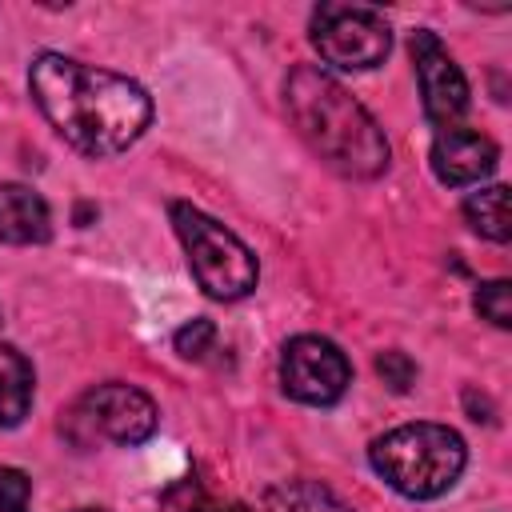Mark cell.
Here are the masks:
<instances>
[{
    "label": "cell",
    "mask_w": 512,
    "mask_h": 512,
    "mask_svg": "<svg viewBox=\"0 0 512 512\" xmlns=\"http://www.w3.org/2000/svg\"><path fill=\"white\" fill-rule=\"evenodd\" d=\"M28 88L64 144L96 160L136 144L152 120V100L136 80L60 52H40L32 60Z\"/></svg>",
    "instance_id": "1"
},
{
    "label": "cell",
    "mask_w": 512,
    "mask_h": 512,
    "mask_svg": "<svg viewBox=\"0 0 512 512\" xmlns=\"http://www.w3.org/2000/svg\"><path fill=\"white\" fill-rule=\"evenodd\" d=\"M284 100H288V116L300 128V136L308 140V148L340 176L372 180L388 168V140H384L380 124L324 68H312V64L292 68V76L284 84Z\"/></svg>",
    "instance_id": "2"
},
{
    "label": "cell",
    "mask_w": 512,
    "mask_h": 512,
    "mask_svg": "<svg viewBox=\"0 0 512 512\" xmlns=\"http://www.w3.org/2000/svg\"><path fill=\"white\" fill-rule=\"evenodd\" d=\"M368 460L376 476L408 500H432L448 492L464 472V440L448 424H400L372 440Z\"/></svg>",
    "instance_id": "3"
},
{
    "label": "cell",
    "mask_w": 512,
    "mask_h": 512,
    "mask_svg": "<svg viewBox=\"0 0 512 512\" xmlns=\"http://www.w3.org/2000/svg\"><path fill=\"white\" fill-rule=\"evenodd\" d=\"M172 224L188 252V264L208 296L240 300L256 288V276H260L256 256L236 232H228L220 220H212L208 212H200L192 204H172Z\"/></svg>",
    "instance_id": "4"
},
{
    "label": "cell",
    "mask_w": 512,
    "mask_h": 512,
    "mask_svg": "<svg viewBox=\"0 0 512 512\" xmlns=\"http://www.w3.org/2000/svg\"><path fill=\"white\" fill-rule=\"evenodd\" d=\"M308 32L320 60L348 72L376 68L392 48L388 20L368 4H320L308 20Z\"/></svg>",
    "instance_id": "5"
},
{
    "label": "cell",
    "mask_w": 512,
    "mask_h": 512,
    "mask_svg": "<svg viewBox=\"0 0 512 512\" xmlns=\"http://www.w3.org/2000/svg\"><path fill=\"white\" fill-rule=\"evenodd\" d=\"M280 384L300 404H336L352 384L348 356L324 336H296L280 356Z\"/></svg>",
    "instance_id": "6"
},
{
    "label": "cell",
    "mask_w": 512,
    "mask_h": 512,
    "mask_svg": "<svg viewBox=\"0 0 512 512\" xmlns=\"http://www.w3.org/2000/svg\"><path fill=\"white\" fill-rule=\"evenodd\" d=\"M412 60H416V80H420V96H424L428 120L440 132L456 128V120L468 112V80H464L460 64L448 56L440 36L428 32V28L412 32Z\"/></svg>",
    "instance_id": "7"
},
{
    "label": "cell",
    "mask_w": 512,
    "mask_h": 512,
    "mask_svg": "<svg viewBox=\"0 0 512 512\" xmlns=\"http://www.w3.org/2000/svg\"><path fill=\"white\" fill-rule=\"evenodd\" d=\"M80 416L88 420L92 432H100L112 444H144L156 432V404L148 392L132 384H100L80 400Z\"/></svg>",
    "instance_id": "8"
},
{
    "label": "cell",
    "mask_w": 512,
    "mask_h": 512,
    "mask_svg": "<svg viewBox=\"0 0 512 512\" xmlns=\"http://www.w3.org/2000/svg\"><path fill=\"white\" fill-rule=\"evenodd\" d=\"M500 152L488 136L472 132V128H444L432 140V172L440 184L448 188H464V184H480L484 176H492Z\"/></svg>",
    "instance_id": "9"
},
{
    "label": "cell",
    "mask_w": 512,
    "mask_h": 512,
    "mask_svg": "<svg viewBox=\"0 0 512 512\" xmlns=\"http://www.w3.org/2000/svg\"><path fill=\"white\" fill-rule=\"evenodd\" d=\"M52 236V212L28 184H0V240L44 244Z\"/></svg>",
    "instance_id": "10"
},
{
    "label": "cell",
    "mask_w": 512,
    "mask_h": 512,
    "mask_svg": "<svg viewBox=\"0 0 512 512\" xmlns=\"http://www.w3.org/2000/svg\"><path fill=\"white\" fill-rule=\"evenodd\" d=\"M32 408V364L12 348L0 344V424L12 428Z\"/></svg>",
    "instance_id": "11"
},
{
    "label": "cell",
    "mask_w": 512,
    "mask_h": 512,
    "mask_svg": "<svg viewBox=\"0 0 512 512\" xmlns=\"http://www.w3.org/2000/svg\"><path fill=\"white\" fill-rule=\"evenodd\" d=\"M464 220L472 224L476 236L504 244L512 236V212H508V188L504 184H488L480 192H472L464 200Z\"/></svg>",
    "instance_id": "12"
},
{
    "label": "cell",
    "mask_w": 512,
    "mask_h": 512,
    "mask_svg": "<svg viewBox=\"0 0 512 512\" xmlns=\"http://www.w3.org/2000/svg\"><path fill=\"white\" fill-rule=\"evenodd\" d=\"M268 512H352L348 504H340L328 488L312 484V480H284L276 488H268L264 496Z\"/></svg>",
    "instance_id": "13"
},
{
    "label": "cell",
    "mask_w": 512,
    "mask_h": 512,
    "mask_svg": "<svg viewBox=\"0 0 512 512\" xmlns=\"http://www.w3.org/2000/svg\"><path fill=\"white\" fill-rule=\"evenodd\" d=\"M476 312L496 324V328H512V284L508 280H488L476 288Z\"/></svg>",
    "instance_id": "14"
},
{
    "label": "cell",
    "mask_w": 512,
    "mask_h": 512,
    "mask_svg": "<svg viewBox=\"0 0 512 512\" xmlns=\"http://www.w3.org/2000/svg\"><path fill=\"white\" fill-rule=\"evenodd\" d=\"M212 344H216V324H212V320H192V324H184V328L176 332V352H180L184 360L208 356Z\"/></svg>",
    "instance_id": "15"
},
{
    "label": "cell",
    "mask_w": 512,
    "mask_h": 512,
    "mask_svg": "<svg viewBox=\"0 0 512 512\" xmlns=\"http://www.w3.org/2000/svg\"><path fill=\"white\" fill-rule=\"evenodd\" d=\"M32 484L20 468H0V512H28Z\"/></svg>",
    "instance_id": "16"
},
{
    "label": "cell",
    "mask_w": 512,
    "mask_h": 512,
    "mask_svg": "<svg viewBox=\"0 0 512 512\" xmlns=\"http://www.w3.org/2000/svg\"><path fill=\"white\" fill-rule=\"evenodd\" d=\"M376 372L384 376V384H388L392 392H408V384L416 380V364H412L404 352H384V356H376Z\"/></svg>",
    "instance_id": "17"
},
{
    "label": "cell",
    "mask_w": 512,
    "mask_h": 512,
    "mask_svg": "<svg viewBox=\"0 0 512 512\" xmlns=\"http://www.w3.org/2000/svg\"><path fill=\"white\" fill-rule=\"evenodd\" d=\"M80 512H96V508H80Z\"/></svg>",
    "instance_id": "18"
}]
</instances>
